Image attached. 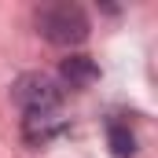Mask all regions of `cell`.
Segmentation results:
<instances>
[{
	"mask_svg": "<svg viewBox=\"0 0 158 158\" xmlns=\"http://www.w3.org/2000/svg\"><path fill=\"white\" fill-rule=\"evenodd\" d=\"M37 26L52 44H81L88 37V15L77 4H48V7H40Z\"/></svg>",
	"mask_w": 158,
	"mask_h": 158,
	"instance_id": "obj_1",
	"label": "cell"
},
{
	"mask_svg": "<svg viewBox=\"0 0 158 158\" xmlns=\"http://www.w3.org/2000/svg\"><path fill=\"white\" fill-rule=\"evenodd\" d=\"M11 99L26 110V114H44L59 107V88L48 74H22L11 88Z\"/></svg>",
	"mask_w": 158,
	"mask_h": 158,
	"instance_id": "obj_2",
	"label": "cell"
},
{
	"mask_svg": "<svg viewBox=\"0 0 158 158\" xmlns=\"http://www.w3.org/2000/svg\"><path fill=\"white\" fill-rule=\"evenodd\" d=\"M63 81L70 85V88H85V85H92V81L99 77V66L88 59V55H70V59H63Z\"/></svg>",
	"mask_w": 158,
	"mask_h": 158,
	"instance_id": "obj_3",
	"label": "cell"
},
{
	"mask_svg": "<svg viewBox=\"0 0 158 158\" xmlns=\"http://www.w3.org/2000/svg\"><path fill=\"white\" fill-rule=\"evenodd\" d=\"M55 132H63V118H59L55 110L26 114V140H30V143H48Z\"/></svg>",
	"mask_w": 158,
	"mask_h": 158,
	"instance_id": "obj_4",
	"label": "cell"
},
{
	"mask_svg": "<svg viewBox=\"0 0 158 158\" xmlns=\"http://www.w3.org/2000/svg\"><path fill=\"white\" fill-rule=\"evenodd\" d=\"M110 147H114L118 158H129L132 151H136V136H132L125 125H110Z\"/></svg>",
	"mask_w": 158,
	"mask_h": 158,
	"instance_id": "obj_5",
	"label": "cell"
}]
</instances>
